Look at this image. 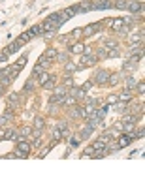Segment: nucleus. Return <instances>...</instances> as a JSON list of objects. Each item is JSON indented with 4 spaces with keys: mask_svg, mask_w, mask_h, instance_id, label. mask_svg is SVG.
<instances>
[{
    "mask_svg": "<svg viewBox=\"0 0 145 169\" xmlns=\"http://www.w3.org/2000/svg\"><path fill=\"white\" fill-rule=\"evenodd\" d=\"M66 94H68L66 87H57V88H55V96H64L66 98Z\"/></svg>",
    "mask_w": 145,
    "mask_h": 169,
    "instance_id": "obj_20",
    "label": "nucleus"
},
{
    "mask_svg": "<svg viewBox=\"0 0 145 169\" xmlns=\"http://www.w3.org/2000/svg\"><path fill=\"white\" fill-rule=\"evenodd\" d=\"M117 102H119V98H117V96H109L107 98V103H111V105H115Z\"/></svg>",
    "mask_w": 145,
    "mask_h": 169,
    "instance_id": "obj_38",
    "label": "nucleus"
},
{
    "mask_svg": "<svg viewBox=\"0 0 145 169\" xmlns=\"http://www.w3.org/2000/svg\"><path fill=\"white\" fill-rule=\"evenodd\" d=\"M0 75H2V70H0Z\"/></svg>",
    "mask_w": 145,
    "mask_h": 169,
    "instance_id": "obj_45",
    "label": "nucleus"
},
{
    "mask_svg": "<svg viewBox=\"0 0 145 169\" xmlns=\"http://www.w3.org/2000/svg\"><path fill=\"white\" fill-rule=\"evenodd\" d=\"M74 13H75V10H74V6H72V8H66L64 11L60 13V15H62V19H64V21H68V19L74 15Z\"/></svg>",
    "mask_w": 145,
    "mask_h": 169,
    "instance_id": "obj_11",
    "label": "nucleus"
},
{
    "mask_svg": "<svg viewBox=\"0 0 145 169\" xmlns=\"http://www.w3.org/2000/svg\"><path fill=\"white\" fill-rule=\"evenodd\" d=\"M25 64H26V56H21V58H19V62H15L13 66H15L17 70H21V68H23Z\"/></svg>",
    "mask_w": 145,
    "mask_h": 169,
    "instance_id": "obj_27",
    "label": "nucleus"
},
{
    "mask_svg": "<svg viewBox=\"0 0 145 169\" xmlns=\"http://www.w3.org/2000/svg\"><path fill=\"white\" fill-rule=\"evenodd\" d=\"M109 25H111V28H113V30H121V28H122V25H124V19H115V21H111Z\"/></svg>",
    "mask_w": 145,
    "mask_h": 169,
    "instance_id": "obj_12",
    "label": "nucleus"
},
{
    "mask_svg": "<svg viewBox=\"0 0 145 169\" xmlns=\"http://www.w3.org/2000/svg\"><path fill=\"white\" fill-rule=\"evenodd\" d=\"M85 90H83V88H72V96L75 98V100H81V98H85Z\"/></svg>",
    "mask_w": 145,
    "mask_h": 169,
    "instance_id": "obj_9",
    "label": "nucleus"
},
{
    "mask_svg": "<svg viewBox=\"0 0 145 169\" xmlns=\"http://www.w3.org/2000/svg\"><path fill=\"white\" fill-rule=\"evenodd\" d=\"M74 10H75V13H85V11H91V10H94V6H92V2H83V4H77V6H74Z\"/></svg>",
    "mask_w": 145,
    "mask_h": 169,
    "instance_id": "obj_3",
    "label": "nucleus"
},
{
    "mask_svg": "<svg viewBox=\"0 0 145 169\" xmlns=\"http://www.w3.org/2000/svg\"><path fill=\"white\" fill-rule=\"evenodd\" d=\"M96 64V55H85V56H81V62L77 64V70L81 68H85V66H94Z\"/></svg>",
    "mask_w": 145,
    "mask_h": 169,
    "instance_id": "obj_1",
    "label": "nucleus"
},
{
    "mask_svg": "<svg viewBox=\"0 0 145 169\" xmlns=\"http://www.w3.org/2000/svg\"><path fill=\"white\" fill-rule=\"evenodd\" d=\"M81 88H83V90H85V92H87V90H91V88H92V81H87V83H85V84H83V87H81Z\"/></svg>",
    "mask_w": 145,
    "mask_h": 169,
    "instance_id": "obj_36",
    "label": "nucleus"
},
{
    "mask_svg": "<svg viewBox=\"0 0 145 169\" xmlns=\"http://www.w3.org/2000/svg\"><path fill=\"white\" fill-rule=\"evenodd\" d=\"M94 10H111L113 8V2L111 0H102V2H92Z\"/></svg>",
    "mask_w": 145,
    "mask_h": 169,
    "instance_id": "obj_4",
    "label": "nucleus"
},
{
    "mask_svg": "<svg viewBox=\"0 0 145 169\" xmlns=\"http://www.w3.org/2000/svg\"><path fill=\"white\" fill-rule=\"evenodd\" d=\"M41 72H45V64H41V62H38V64L34 66V70H32V75H40Z\"/></svg>",
    "mask_w": 145,
    "mask_h": 169,
    "instance_id": "obj_15",
    "label": "nucleus"
},
{
    "mask_svg": "<svg viewBox=\"0 0 145 169\" xmlns=\"http://www.w3.org/2000/svg\"><path fill=\"white\" fill-rule=\"evenodd\" d=\"M19 47H23V43H21L19 40H15V41H13V43H11V45H10L8 49H6V51H8V53L11 55V53H15V51H19Z\"/></svg>",
    "mask_w": 145,
    "mask_h": 169,
    "instance_id": "obj_8",
    "label": "nucleus"
},
{
    "mask_svg": "<svg viewBox=\"0 0 145 169\" xmlns=\"http://www.w3.org/2000/svg\"><path fill=\"white\" fill-rule=\"evenodd\" d=\"M62 103H66V105H75V98H64V102Z\"/></svg>",
    "mask_w": 145,
    "mask_h": 169,
    "instance_id": "obj_34",
    "label": "nucleus"
},
{
    "mask_svg": "<svg viewBox=\"0 0 145 169\" xmlns=\"http://www.w3.org/2000/svg\"><path fill=\"white\" fill-rule=\"evenodd\" d=\"M15 102H19V94H15V92H13V94H10V103L13 105Z\"/></svg>",
    "mask_w": 145,
    "mask_h": 169,
    "instance_id": "obj_33",
    "label": "nucleus"
},
{
    "mask_svg": "<svg viewBox=\"0 0 145 169\" xmlns=\"http://www.w3.org/2000/svg\"><path fill=\"white\" fill-rule=\"evenodd\" d=\"M49 77H51V75L47 73V72H41V73H40V84H41V87H44V84L49 81Z\"/></svg>",
    "mask_w": 145,
    "mask_h": 169,
    "instance_id": "obj_23",
    "label": "nucleus"
},
{
    "mask_svg": "<svg viewBox=\"0 0 145 169\" xmlns=\"http://www.w3.org/2000/svg\"><path fill=\"white\" fill-rule=\"evenodd\" d=\"M64 87H66V88L74 87V81H72V77H66V81H64Z\"/></svg>",
    "mask_w": 145,
    "mask_h": 169,
    "instance_id": "obj_35",
    "label": "nucleus"
},
{
    "mask_svg": "<svg viewBox=\"0 0 145 169\" xmlns=\"http://www.w3.org/2000/svg\"><path fill=\"white\" fill-rule=\"evenodd\" d=\"M59 62H68V55L66 53H57V56H55Z\"/></svg>",
    "mask_w": 145,
    "mask_h": 169,
    "instance_id": "obj_28",
    "label": "nucleus"
},
{
    "mask_svg": "<svg viewBox=\"0 0 145 169\" xmlns=\"http://www.w3.org/2000/svg\"><path fill=\"white\" fill-rule=\"evenodd\" d=\"M126 87H128L126 90H130V88H134V87H136V81L132 79V77H128V81H126Z\"/></svg>",
    "mask_w": 145,
    "mask_h": 169,
    "instance_id": "obj_32",
    "label": "nucleus"
},
{
    "mask_svg": "<svg viewBox=\"0 0 145 169\" xmlns=\"http://www.w3.org/2000/svg\"><path fill=\"white\" fill-rule=\"evenodd\" d=\"M87 126H89V128H91V130H94L96 126H98V118L91 117V118H89V122H87Z\"/></svg>",
    "mask_w": 145,
    "mask_h": 169,
    "instance_id": "obj_25",
    "label": "nucleus"
},
{
    "mask_svg": "<svg viewBox=\"0 0 145 169\" xmlns=\"http://www.w3.org/2000/svg\"><path fill=\"white\" fill-rule=\"evenodd\" d=\"M64 70H66L68 73H72V72H75V70H77V64H75V62H70V60H68V62H64Z\"/></svg>",
    "mask_w": 145,
    "mask_h": 169,
    "instance_id": "obj_13",
    "label": "nucleus"
},
{
    "mask_svg": "<svg viewBox=\"0 0 145 169\" xmlns=\"http://www.w3.org/2000/svg\"><path fill=\"white\" fill-rule=\"evenodd\" d=\"M126 0H115L113 2V8H117V10H126Z\"/></svg>",
    "mask_w": 145,
    "mask_h": 169,
    "instance_id": "obj_16",
    "label": "nucleus"
},
{
    "mask_svg": "<svg viewBox=\"0 0 145 169\" xmlns=\"http://www.w3.org/2000/svg\"><path fill=\"white\" fill-rule=\"evenodd\" d=\"M8 56H10V53H8V51L0 53V62H6V60H8Z\"/></svg>",
    "mask_w": 145,
    "mask_h": 169,
    "instance_id": "obj_37",
    "label": "nucleus"
},
{
    "mask_svg": "<svg viewBox=\"0 0 145 169\" xmlns=\"http://www.w3.org/2000/svg\"><path fill=\"white\" fill-rule=\"evenodd\" d=\"M117 98H119V102L128 103L130 100H132V94H130V90H126V88H124V90H122V92H121L119 96H117Z\"/></svg>",
    "mask_w": 145,
    "mask_h": 169,
    "instance_id": "obj_7",
    "label": "nucleus"
},
{
    "mask_svg": "<svg viewBox=\"0 0 145 169\" xmlns=\"http://www.w3.org/2000/svg\"><path fill=\"white\" fill-rule=\"evenodd\" d=\"M4 139H10V141L11 139H17V132L15 130H8V132L4 133Z\"/></svg>",
    "mask_w": 145,
    "mask_h": 169,
    "instance_id": "obj_24",
    "label": "nucleus"
},
{
    "mask_svg": "<svg viewBox=\"0 0 145 169\" xmlns=\"http://www.w3.org/2000/svg\"><path fill=\"white\" fill-rule=\"evenodd\" d=\"M70 51L75 53V55H81L83 51H85V45H83V43H74V45L70 47Z\"/></svg>",
    "mask_w": 145,
    "mask_h": 169,
    "instance_id": "obj_10",
    "label": "nucleus"
},
{
    "mask_svg": "<svg viewBox=\"0 0 145 169\" xmlns=\"http://www.w3.org/2000/svg\"><path fill=\"white\" fill-rule=\"evenodd\" d=\"M21 133H23V135H29V133H32V130L30 128H23V130H21Z\"/></svg>",
    "mask_w": 145,
    "mask_h": 169,
    "instance_id": "obj_42",
    "label": "nucleus"
},
{
    "mask_svg": "<svg viewBox=\"0 0 145 169\" xmlns=\"http://www.w3.org/2000/svg\"><path fill=\"white\" fill-rule=\"evenodd\" d=\"M6 124H8V118L2 115V117H0V126H6Z\"/></svg>",
    "mask_w": 145,
    "mask_h": 169,
    "instance_id": "obj_40",
    "label": "nucleus"
},
{
    "mask_svg": "<svg viewBox=\"0 0 145 169\" xmlns=\"http://www.w3.org/2000/svg\"><path fill=\"white\" fill-rule=\"evenodd\" d=\"M104 149H106V143H104L102 139L94 141V145H92V150H104Z\"/></svg>",
    "mask_w": 145,
    "mask_h": 169,
    "instance_id": "obj_17",
    "label": "nucleus"
},
{
    "mask_svg": "<svg viewBox=\"0 0 145 169\" xmlns=\"http://www.w3.org/2000/svg\"><path fill=\"white\" fill-rule=\"evenodd\" d=\"M17 150L29 156V152H30V143H26V141H19V139H17Z\"/></svg>",
    "mask_w": 145,
    "mask_h": 169,
    "instance_id": "obj_5",
    "label": "nucleus"
},
{
    "mask_svg": "<svg viewBox=\"0 0 145 169\" xmlns=\"http://www.w3.org/2000/svg\"><path fill=\"white\" fill-rule=\"evenodd\" d=\"M91 133H92V130H91V128H89V126H87V128L81 132V137H83V139H87V137H91Z\"/></svg>",
    "mask_w": 145,
    "mask_h": 169,
    "instance_id": "obj_31",
    "label": "nucleus"
},
{
    "mask_svg": "<svg viewBox=\"0 0 145 169\" xmlns=\"http://www.w3.org/2000/svg\"><path fill=\"white\" fill-rule=\"evenodd\" d=\"M41 32H44V28H41V25H36V26H32L30 30H29V34H30V36H40Z\"/></svg>",
    "mask_w": 145,
    "mask_h": 169,
    "instance_id": "obj_14",
    "label": "nucleus"
},
{
    "mask_svg": "<svg viewBox=\"0 0 145 169\" xmlns=\"http://www.w3.org/2000/svg\"><path fill=\"white\" fill-rule=\"evenodd\" d=\"M98 28H100V25H89V26L85 28V34H87V36H91V34H92V32H96Z\"/></svg>",
    "mask_w": 145,
    "mask_h": 169,
    "instance_id": "obj_22",
    "label": "nucleus"
},
{
    "mask_svg": "<svg viewBox=\"0 0 145 169\" xmlns=\"http://www.w3.org/2000/svg\"><path fill=\"white\" fill-rule=\"evenodd\" d=\"M45 126V122H44V118H36V120H34V128L36 130H41Z\"/></svg>",
    "mask_w": 145,
    "mask_h": 169,
    "instance_id": "obj_26",
    "label": "nucleus"
},
{
    "mask_svg": "<svg viewBox=\"0 0 145 169\" xmlns=\"http://www.w3.org/2000/svg\"><path fill=\"white\" fill-rule=\"evenodd\" d=\"M44 88H45V90H53V88H55V75L49 77V81L44 84Z\"/></svg>",
    "mask_w": 145,
    "mask_h": 169,
    "instance_id": "obj_21",
    "label": "nucleus"
},
{
    "mask_svg": "<svg viewBox=\"0 0 145 169\" xmlns=\"http://www.w3.org/2000/svg\"><path fill=\"white\" fill-rule=\"evenodd\" d=\"M107 79H109V72H106V70H100V72L96 73V77H94V83H98V84H107Z\"/></svg>",
    "mask_w": 145,
    "mask_h": 169,
    "instance_id": "obj_2",
    "label": "nucleus"
},
{
    "mask_svg": "<svg viewBox=\"0 0 145 169\" xmlns=\"http://www.w3.org/2000/svg\"><path fill=\"white\" fill-rule=\"evenodd\" d=\"M66 126H68L66 122H59V130H66Z\"/></svg>",
    "mask_w": 145,
    "mask_h": 169,
    "instance_id": "obj_43",
    "label": "nucleus"
},
{
    "mask_svg": "<svg viewBox=\"0 0 145 169\" xmlns=\"http://www.w3.org/2000/svg\"><path fill=\"white\" fill-rule=\"evenodd\" d=\"M143 88H145V84H143V83H140V84H137V87H136V90H137V92H140V96L143 94Z\"/></svg>",
    "mask_w": 145,
    "mask_h": 169,
    "instance_id": "obj_39",
    "label": "nucleus"
},
{
    "mask_svg": "<svg viewBox=\"0 0 145 169\" xmlns=\"http://www.w3.org/2000/svg\"><path fill=\"white\" fill-rule=\"evenodd\" d=\"M30 38H32V36L29 34V30H26V32H23V34H21V36H19L17 40H19V41H21V43H23V45H25L26 41H30Z\"/></svg>",
    "mask_w": 145,
    "mask_h": 169,
    "instance_id": "obj_18",
    "label": "nucleus"
},
{
    "mask_svg": "<svg viewBox=\"0 0 145 169\" xmlns=\"http://www.w3.org/2000/svg\"><path fill=\"white\" fill-rule=\"evenodd\" d=\"M30 88H32V79H30L29 83H26V84H25V90H26V92H30Z\"/></svg>",
    "mask_w": 145,
    "mask_h": 169,
    "instance_id": "obj_41",
    "label": "nucleus"
},
{
    "mask_svg": "<svg viewBox=\"0 0 145 169\" xmlns=\"http://www.w3.org/2000/svg\"><path fill=\"white\" fill-rule=\"evenodd\" d=\"M62 102H64V96H53L49 100V103H62Z\"/></svg>",
    "mask_w": 145,
    "mask_h": 169,
    "instance_id": "obj_29",
    "label": "nucleus"
},
{
    "mask_svg": "<svg viewBox=\"0 0 145 169\" xmlns=\"http://www.w3.org/2000/svg\"><path fill=\"white\" fill-rule=\"evenodd\" d=\"M2 90H4V87H2V84H0V96H2Z\"/></svg>",
    "mask_w": 145,
    "mask_h": 169,
    "instance_id": "obj_44",
    "label": "nucleus"
},
{
    "mask_svg": "<svg viewBox=\"0 0 145 169\" xmlns=\"http://www.w3.org/2000/svg\"><path fill=\"white\" fill-rule=\"evenodd\" d=\"M130 139H132V137H124V135H122V137L119 139V147H126V145L130 143Z\"/></svg>",
    "mask_w": 145,
    "mask_h": 169,
    "instance_id": "obj_30",
    "label": "nucleus"
},
{
    "mask_svg": "<svg viewBox=\"0 0 145 169\" xmlns=\"http://www.w3.org/2000/svg\"><path fill=\"white\" fill-rule=\"evenodd\" d=\"M126 10L132 11V13H140V11L143 10V4H141V2H128V4H126Z\"/></svg>",
    "mask_w": 145,
    "mask_h": 169,
    "instance_id": "obj_6",
    "label": "nucleus"
},
{
    "mask_svg": "<svg viewBox=\"0 0 145 169\" xmlns=\"http://www.w3.org/2000/svg\"><path fill=\"white\" fill-rule=\"evenodd\" d=\"M119 73H109V79H107V84H117L119 83Z\"/></svg>",
    "mask_w": 145,
    "mask_h": 169,
    "instance_id": "obj_19",
    "label": "nucleus"
}]
</instances>
